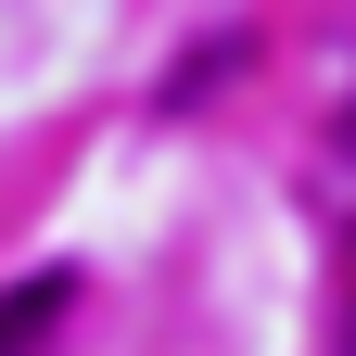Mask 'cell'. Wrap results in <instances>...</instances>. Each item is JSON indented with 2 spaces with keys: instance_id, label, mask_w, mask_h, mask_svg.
I'll use <instances>...</instances> for the list:
<instances>
[{
  "instance_id": "7a4b0ae2",
  "label": "cell",
  "mask_w": 356,
  "mask_h": 356,
  "mask_svg": "<svg viewBox=\"0 0 356 356\" xmlns=\"http://www.w3.org/2000/svg\"><path fill=\"white\" fill-rule=\"evenodd\" d=\"M343 343H356V267H343Z\"/></svg>"
},
{
  "instance_id": "6da1fadb",
  "label": "cell",
  "mask_w": 356,
  "mask_h": 356,
  "mask_svg": "<svg viewBox=\"0 0 356 356\" xmlns=\"http://www.w3.org/2000/svg\"><path fill=\"white\" fill-rule=\"evenodd\" d=\"M51 318H64V280H38L26 305H0V356H26L38 331H51Z\"/></svg>"
}]
</instances>
